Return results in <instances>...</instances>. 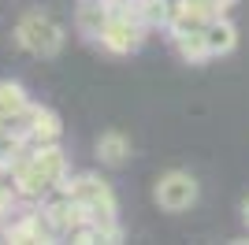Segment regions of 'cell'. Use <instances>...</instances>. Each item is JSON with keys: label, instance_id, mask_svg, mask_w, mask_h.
<instances>
[{"label": "cell", "instance_id": "6da1fadb", "mask_svg": "<svg viewBox=\"0 0 249 245\" xmlns=\"http://www.w3.org/2000/svg\"><path fill=\"white\" fill-rule=\"evenodd\" d=\"M11 186L15 193L26 197V201H45L52 190H60V182L71 175V163H67V153L56 145H30L15 156V163L8 167Z\"/></svg>", "mask_w": 249, "mask_h": 245}, {"label": "cell", "instance_id": "7a4b0ae2", "mask_svg": "<svg viewBox=\"0 0 249 245\" xmlns=\"http://www.w3.org/2000/svg\"><path fill=\"white\" fill-rule=\"evenodd\" d=\"M63 193H71L74 201H78V208L86 212V219H93V223L108 227L115 238H123V230H119V201H115V190L108 182H104L101 175H67L60 182Z\"/></svg>", "mask_w": 249, "mask_h": 245}, {"label": "cell", "instance_id": "3957f363", "mask_svg": "<svg viewBox=\"0 0 249 245\" xmlns=\"http://www.w3.org/2000/svg\"><path fill=\"white\" fill-rule=\"evenodd\" d=\"M145 34H149V26L142 22L134 4L130 0H115L108 8V19H104L101 34H97V45L104 52H112V56H130V52L142 49Z\"/></svg>", "mask_w": 249, "mask_h": 245}, {"label": "cell", "instance_id": "277c9868", "mask_svg": "<svg viewBox=\"0 0 249 245\" xmlns=\"http://www.w3.org/2000/svg\"><path fill=\"white\" fill-rule=\"evenodd\" d=\"M15 45L30 56H41L52 60L60 56L63 45H67V30H63L60 19H52L49 11H26L19 22H15Z\"/></svg>", "mask_w": 249, "mask_h": 245}, {"label": "cell", "instance_id": "5b68a950", "mask_svg": "<svg viewBox=\"0 0 249 245\" xmlns=\"http://www.w3.org/2000/svg\"><path fill=\"white\" fill-rule=\"evenodd\" d=\"M0 126H8L26 149H30V145H56L60 134H63L60 115L52 112V108H41V104H26L19 115H11V119L0 122Z\"/></svg>", "mask_w": 249, "mask_h": 245}, {"label": "cell", "instance_id": "8992f818", "mask_svg": "<svg viewBox=\"0 0 249 245\" xmlns=\"http://www.w3.org/2000/svg\"><path fill=\"white\" fill-rule=\"evenodd\" d=\"M153 197H156V204H160L164 212H186V208L197 204V178H194L190 171L171 167V171H164L160 178H156Z\"/></svg>", "mask_w": 249, "mask_h": 245}, {"label": "cell", "instance_id": "52a82bcc", "mask_svg": "<svg viewBox=\"0 0 249 245\" xmlns=\"http://www.w3.org/2000/svg\"><path fill=\"white\" fill-rule=\"evenodd\" d=\"M4 238L8 242H56V230H52V223L45 219L41 208H34V212H22L19 219H8Z\"/></svg>", "mask_w": 249, "mask_h": 245}, {"label": "cell", "instance_id": "ba28073f", "mask_svg": "<svg viewBox=\"0 0 249 245\" xmlns=\"http://www.w3.org/2000/svg\"><path fill=\"white\" fill-rule=\"evenodd\" d=\"M234 45H238V26H234L227 15H212V19L205 22V52H208V60L234 52Z\"/></svg>", "mask_w": 249, "mask_h": 245}, {"label": "cell", "instance_id": "9c48e42d", "mask_svg": "<svg viewBox=\"0 0 249 245\" xmlns=\"http://www.w3.org/2000/svg\"><path fill=\"white\" fill-rule=\"evenodd\" d=\"M97 156H101V163H108V167L126 163L130 160V138H126L123 130H104L101 138H97Z\"/></svg>", "mask_w": 249, "mask_h": 245}, {"label": "cell", "instance_id": "30bf717a", "mask_svg": "<svg viewBox=\"0 0 249 245\" xmlns=\"http://www.w3.org/2000/svg\"><path fill=\"white\" fill-rule=\"evenodd\" d=\"M26 104H30V101H26V89H22L19 82L0 78V122H8L11 115H19Z\"/></svg>", "mask_w": 249, "mask_h": 245}, {"label": "cell", "instance_id": "8fae6325", "mask_svg": "<svg viewBox=\"0 0 249 245\" xmlns=\"http://www.w3.org/2000/svg\"><path fill=\"white\" fill-rule=\"evenodd\" d=\"M108 8H112V4H108ZM108 8H93V4H78L74 26H78V34H82L86 41H97V34H101L104 19H108Z\"/></svg>", "mask_w": 249, "mask_h": 245}, {"label": "cell", "instance_id": "7c38bea8", "mask_svg": "<svg viewBox=\"0 0 249 245\" xmlns=\"http://www.w3.org/2000/svg\"><path fill=\"white\" fill-rule=\"evenodd\" d=\"M22 149H26V145H22L8 126H0V175H8V167L15 163V156H19Z\"/></svg>", "mask_w": 249, "mask_h": 245}, {"label": "cell", "instance_id": "4fadbf2b", "mask_svg": "<svg viewBox=\"0 0 249 245\" xmlns=\"http://www.w3.org/2000/svg\"><path fill=\"white\" fill-rule=\"evenodd\" d=\"M15 186H8V182H0V223H8L11 219V204H15Z\"/></svg>", "mask_w": 249, "mask_h": 245}, {"label": "cell", "instance_id": "5bb4252c", "mask_svg": "<svg viewBox=\"0 0 249 245\" xmlns=\"http://www.w3.org/2000/svg\"><path fill=\"white\" fill-rule=\"evenodd\" d=\"M78 4H93V8H108V4H115V0H78Z\"/></svg>", "mask_w": 249, "mask_h": 245}, {"label": "cell", "instance_id": "9a60e30c", "mask_svg": "<svg viewBox=\"0 0 249 245\" xmlns=\"http://www.w3.org/2000/svg\"><path fill=\"white\" fill-rule=\"evenodd\" d=\"M242 219H246V227H249V197H246V204H242Z\"/></svg>", "mask_w": 249, "mask_h": 245}]
</instances>
